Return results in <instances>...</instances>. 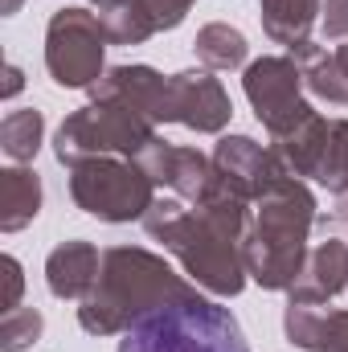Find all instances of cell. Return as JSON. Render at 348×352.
Masks as SVG:
<instances>
[{
    "instance_id": "obj_1",
    "label": "cell",
    "mask_w": 348,
    "mask_h": 352,
    "mask_svg": "<svg viewBox=\"0 0 348 352\" xmlns=\"http://www.w3.org/2000/svg\"><path fill=\"white\" fill-rule=\"evenodd\" d=\"M246 230H250V201L234 197L226 184L201 205L156 197V205L144 213V234L152 242H164V250L184 266V274L201 291L221 299H234L246 287V263H242Z\"/></svg>"
},
{
    "instance_id": "obj_2",
    "label": "cell",
    "mask_w": 348,
    "mask_h": 352,
    "mask_svg": "<svg viewBox=\"0 0 348 352\" xmlns=\"http://www.w3.org/2000/svg\"><path fill=\"white\" fill-rule=\"evenodd\" d=\"M197 283H184L160 254L144 246H111L102 250L98 278L78 307V324L90 336H123L131 324L173 303Z\"/></svg>"
},
{
    "instance_id": "obj_3",
    "label": "cell",
    "mask_w": 348,
    "mask_h": 352,
    "mask_svg": "<svg viewBox=\"0 0 348 352\" xmlns=\"http://www.w3.org/2000/svg\"><path fill=\"white\" fill-rule=\"evenodd\" d=\"M316 226V197L299 176H283L254 201V217L242 242L246 274L262 291H291L307 263V238Z\"/></svg>"
},
{
    "instance_id": "obj_4",
    "label": "cell",
    "mask_w": 348,
    "mask_h": 352,
    "mask_svg": "<svg viewBox=\"0 0 348 352\" xmlns=\"http://www.w3.org/2000/svg\"><path fill=\"white\" fill-rule=\"evenodd\" d=\"M119 352H250V344L230 307L188 287L173 303L131 324L119 340Z\"/></svg>"
},
{
    "instance_id": "obj_5",
    "label": "cell",
    "mask_w": 348,
    "mask_h": 352,
    "mask_svg": "<svg viewBox=\"0 0 348 352\" xmlns=\"http://www.w3.org/2000/svg\"><path fill=\"white\" fill-rule=\"evenodd\" d=\"M156 140V123L115 107V102H87L78 111H70L62 119V127L54 131V156L66 168H78L87 160L102 156H127L135 160L148 144Z\"/></svg>"
},
{
    "instance_id": "obj_6",
    "label": "cell",
    "mask_w": 348,
    "mask_h": 352,
    "mask_svg": "<svg viewBox=\"0 0 348 352\" xmlns=\"http://www.w3.org/2000/svg\"><path fill=\"white\" fill-rule=\"evenodd\" d=\"M70 197L83 213L123 226V221H144V213L156 205V184L135 160L102 156L70 168Z\"/></svg>"
},
{
    "instance_id": "obj_7",
    "label": "cell",
    "mask_w": 348,
    "mask_h": 352,
    "mask_svg": "<svg viewBox=\"0 0 348 352\" xmlns=\"http://www.w3.org/2000/svg\"><path fill=\"white\" fill-rule=\"evenodd\" d=\"M107 29L90 8H58L45 25V70L58 87L90 90L107 74Z\"/></svg>"
},
{
    "instance_id": "obj_8",
    "label": "cell",
    "mask_w": 348,
    "mask_h": 352,
    "mask_svg": "<svg viewBox=\"0 0 348 352\" xmlns=\"http://www.w3.org/2000/svg\"><path fill=\"white\" fill-rule=\"evenodd\" d=\"M242 90L270 140L291 135L316 115V107L303 98V70L295 66L291 54H270V58L250 62L242 74Z\"/></svg>"
},
{
    "instance_id": "obj_9",
    "label": "cell",
    "mask_w": 348,
    "mask_h": 352,
    "mask_svg": "<svg viewBox=\"0 0 348 352\" xmlns=\"http://www.w3.org/2000/svg\"><path fill=\"white\" fill-rule=\"evenodd\" d=\"M274 152L291 176H312L336 197L348 192V119H324L316 111L303 127L274 140Z\"/></svg>"
},
{
    "instance_id": "obj_10",
    "label": "cell",
    "mask_w": 348,
    "mask_h": 352,
    "mask_svg": "<svg viewBox=\"0 0 348 352\" xmlns=\"http://www.w3.org/2000/svg\"><path fill=\"white\" fill-rule=\"evenodd\" d=\"M230 115H234V102L226 87L213 78V70H180V74H168L156 123H180L197 135H221Z\"/></svg>"
},
{
    "instance_id": "obj_11",
    "label": "cell",
    "mask_w": 348,
    "mask_h": 352,
    "mask_svg": "<svg viewBox=\"0 0 348 352\" xmlns=\"http://www.w3.org/2000/svg\"><path fill=\"white\" fill-rule=\"evenodd\" d=\"M135 164L152 176V184L173 188L176 201H184V205H201L205 197H213V192L226 184L221 173H217V164H213V156H205V152H197V148L168 144V140H160V135L135 156Z\"/></svg>"
},
{
    "instance_id": "obj_12",
    "label": "cell",
    "mask_w": 348,
    "mask_h": 352,
    "mask_svg": "<svg viewBox=\"0 0 348 352\" xmlns=\"http://www.w3.org/2000/svg\"><path fill=\"white\" fill-rule=\"evenodd\" d=\"M213 164H217V173L226 180V188L234 197L250 201V205L259 197H266L283 176H291L287 164L279 160V152L262 148L259 140H250V135H221L217 148H213Z\"/></svg>"
},
{
    "instance_id": "obj_13",
    "label": "cell",
    "mask_w": 348,
    "mask_h": 352,
    "mask_svg": "<svg viewBox=\"0 0 348 352\" xmlns=\"http://www.w3.org/2000/svg\"><path fill=\"white\" fill-rule=\"evenodd\" d=\"M188 8H193V0H123L98 16H102L111 45H144L148 37L176 29L188 16Z\"/></svg>"
},
{
    "instance_id": "obj_14",
    "label": "cell",
    "mask_w": 348,
    "mask_h": 352,
    "mask_svg": "<svg viewBox=\"0 0 348 352\" xmlns=\"http://www.w3.org/2000/svg\"><path fill=\"white\" fill-rule=\"evenodd\" d=\"M164 87H168V74H160L152 66H107V74L90 87V102H115V107H127L156 123Z\"/></svg>"
},
{
    "instance_id": "obj_15",
    "label": "cell",
    "mask_w": 348,
    "mask_h": 352,
    "mask_svg": "<svg viewBox=\"0 0 348 352\" xmlns=\"http://www.w3.org/2000/svg\"><path fill=\"white\" fill-rule=\"evenodd\" d=\"M340 291H348V242L328 238L316 250H307V263L299 270V278L287 291V303H332Z\"/></svg>"
},
{
    "instance_id": "obj_16",
    "label": "cell",
    "mask_w": 348,
    "mask_h": 352,
    "mask_svg": "<svg viewBox=\"0 0 348 352\" xmlns=\"http://www.w3.org/2000/svg\"><path fill=\"white\" fill-rule=\"evenodd\" d=\"M283 332L303 352H348V311L345 307H312V303H287L283 307Z\"/></svg>"
},
{
    "instance_id": "obj_17",
    "label": "cell",
    "mask_w": 348,
    "mask_h": 352,
    "mask_svg": "<svg viewBox=\"0 0 348 352\" xmlns=\"http://www.w3.org/2000/svg\"><path fill=\"white\" fill-rule=\"evenodd\" d=\"M98 266H102V250L94 242H83V238L62 242L45 258V287L54 299H78L83 303L94 287V278H98Z\"/></svg>"
},
{
    "instance_id": "obj_18",
    "label": "cell",
    "mask_w": 348,
    "mask_h": 352,
    "mask_svg": "<svg viewBox=\"0 0 348 352\" xmlns=\"http://www.w3.org/2000/svg\"><path fill=\"white\" fill-rule=\"evenodd\" d=\"M259 16H262V33L274 45H303L312 41L316 21L324 16V0H259Z\"/></svg>"
},
{
    "instance_id": "obj_19",
    "label": "cell",
    "mask_w": 348,
    "mask_h": 352,
    "mask_svg": "<svg viewBox=\"0 0 348 352\" xmlns=\"http://www.w3.org/2000/svg\"><path fill=\"white\" fill-rule=\"evenodd\" d=\"M41 176L33 168H4L0 173V234L25 230L41 213Z\"/></svg>"
},
{
    "instance_id": "obj_20",
    "label": "cell",
    "mask_w": 348,
    "mask_h": 352,
    "mask_svg": "<svg viewBox=\"0 0 348 352\" xmlns=\"http://www.w3.org/2000/svg\"><path fill=\"white\" fill-rule=\"evenodd\" d=\"M287 54L303 70V87L312 90L316 98H324L332 107H348V78H345V70H340V62H336V54H328L316 41H303V45H295Z\"/></svg>"
},
{
    "instance_id": "obj_21",
    "label": "cell",
    "mask_w": 348,
    "mask_h": 352,
    "mask_svg": "<svg viewBox=\"0 0 348 352\" xmlns=\"http://www.w3.org/2000/svg\"><path fill=\"white\" fill-rule=\"evenodd\" d=\"M193 54H197V62L205 70H238V66H246L250 45H246V33L242 29L226 25V21H213V25L197 29Z\"/></svg>"
},
{
    "instance_id": "obj_22",
    "label": "cell",
    "mask_w": 348,
    "mask_h": 352,
    "mask_svg": "<svg viewBox=\"0 0 348 352\" xmlns=\"http://www.w3.org/2000/svg\"><path fill=\"white\" fill-rule=\"evenodd\" d=\"M41 140H45V115L37 107H25V111H8L0 119V148L8 160L17 164H29L37 152H41Z\"/></svg>"
},
{
    "instance_id": "obj_23",
    "label": "cell",
    "mask_w": 348,
    "mask_h": 352,
    "mask_svg": "<svg viewBox=\"0 0 348 352\" xmlns=\"http://www.w3.org/2000/svg\"><path fill=\"white\" fill-rule=\"evenodd\" d=\"M45 320L37 307H17L0 320V352H25L33 349V340L41 336Z\"/></svg>"
},
{
    "instance_id": "obj_24",
    "label": "cell",
    "mask_w": 348,
    "mask_h": 352,
    "mask_svg": "<svg viewBox=\"0 0 348 352\" xmlns=\"http://www.w3.org/2000/svg\"><path fill=\"white\" fill-rule=\"evenodd\" d=\"M21 291H25V270L12 254L0 258V311H17L21 307Z\"/></svg>"
},
{
    "instance_id": "obj_25",
    "label": "cell",
    "mask_w": 348,
    "mask_h": 352,
    "mask_svg": "<svg viewBox=\"0 0 348 352\" xmlns=\"http://www.w3.org/2000/svg\"><path fill=\"white\" fill-rule=\"evenodd\" d=\"M324 37H336V41L348 37V0H328V8H324Z\"/></svg>"
},
{
    "instance_id": "obj_26",
    "label": "cell",
    "mask_w": 348,
    "mask_h": 352,
    "mask_svg": "<svg viewBox=\"0 0 348 352\" xmlns=\"http://www.w3.org/2000/svg\"><path fill=\"white\" fill-rule=\"evenodd\" d=\"M21 87H25V74H21V66H17V62H8V66H4V98L21 94Z\"/></svg>"
},
{
    "instance_id": "obj_27",
    "label": "cell",
    "mask_w": 348,
    "mask_h": 352,
    "mask_svg": "<svg viewBox=\"0 0 348 352\" xmlns=\"http://www.w3.org/2000/svg\"><path fill=\"white\" fill-rule=\"evenodd\" d=\"M332 54H336V62H340V70H345V78H348V37H345V45H336Z\"/></svg>"
},
{
    "instance_id": "obj_28",
    "label": "cell",
    "mask_w": 348,
    "mask_h": 352,
    "mask_svg": "<svg viewBox=\"0 0 348 352\" xmlns=\"http://www.w3.org/2000/svg\"><path fill=\"white\" fill-rule=\"evenodd\" d=\"M90 4H94L98 12H111V8H115V4H123V0H90Z\"/></svg>"
},
{
    "instance_id": "obj_29",
    "label": "cell",
    "mask_w": 348,
    "mask_h": 352,
    "mask_svg": "<svg viewBox=\"0 0 348 352\" xmlns=\"http://www.w3.org/2000/svg\"><path fill=\"white\" fill-rule=\"evenodd\" d=\"M336 217H340V221H345V226H348V192H345V197H340V209H336Z\"/></svg>"
},
{
    "instance_id": "obj_30",
    "label": "cell",
    "mask_w": 348,
    "mask_h": 352,
    "mask_svg": "<svg viewBox=\"0 0 348 352\" xmlns=\"http://www.w3.org/2000/svg\"><path fill=\"white\" fill-rule=\"evenodd\" d=\"M12 12H21V0H4V16H12Z\"/></svg>"
}]
</instances>
